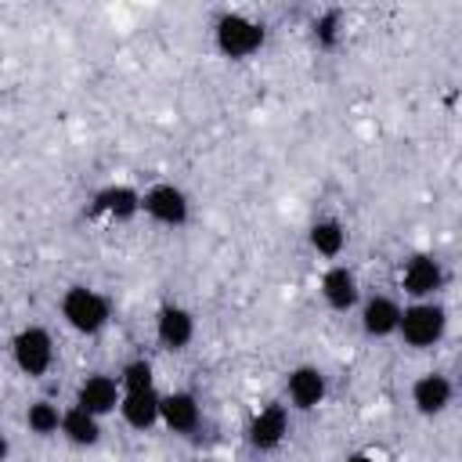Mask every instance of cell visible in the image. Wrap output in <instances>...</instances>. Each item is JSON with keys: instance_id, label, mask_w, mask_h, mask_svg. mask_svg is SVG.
Masks as SVG:
<instances>
[{"instance_id": "cell-1", "label": "cell", "mask_w": 462, "mask_h": 462, "mask_svg": "<svg viewBox=\"0 0 462 462\" xmlns=\"http://www.w3.org/2000/svg\"><path fill=\"white\" fill-rule=\"evenodd\" d=\"M397 336L411 350H433L448 336V307L440 300H408V303H401Z\"/></svg>"}, {"instance_id": "cell-2", "label": "cell", "mask_w": 462, "mask_h": 462, "mask_svg": "<svg viewBox=\"0 0 462 462\" xmlns=\"http://www.w3.org/2000/svg\"><path fill=\"white\" fill-rule=\"evenodd\" d=\"M267 43L263 22L249 18L245 11H220L213 22V47L227 61H245Z\"/></svg>"}, {"instance_id": "cell-3", "label": "cell", "mask_w": 462, "mask_h": 462, "mask_svg": "<svg viewBox=\"0 0 462 462\" xmlns=\"http://www.w3.org/2000/svg\"><path fill=\"white\" fill-rule=\"evenodd\" d=\"M58 310L76 336H101L112 321V303L94 285H69L58 300Z\"/></svg>"}, {"instance_id": "cell-4", "label": "cell", "mask_w": 462, "mask_h": 462, "mask_svg": "<svg viewBox=\"0 0 462 462\" xmlns=\"http://www.w3.org/2000/svg\"><path fill=\"white\" fill-rule=\"evenodd\" d=\"M11 361L25 379H43L54 368V336L43 325H22L11 336Z\"/></svg>"}, {"instance_id": "cell-5", "label": "cell", "mask_w": 462, "mask_h": 462, "mask_svg": "<svg viewBox=\"0 0 462 462\" xmlns=\"http://www.w3.org/2000/svg\"><path fill=\"white\" fill-rule=\"evenodd\" d=\"M141 213H144L152 224L177 231V227H184V224L191 220V199H188V191H184L180 184H173V180H155V184H148V188L141 191Z\"/></svg>"}, {"instance_id": "cell-6", "label": "cell", "mask_w": 462, "mask_h": 462, "mask_svg": "<svg viewBox=\"0 0 462 462\" xmlns=\"http://www.w3.org/2000/svg\"><path fill=\"white\" fill-rule=\"evenodd\" d=\"M397 285L408 300H437L440 289L448 285V267L440 256L433 253H411L404 263H401V274H397Z\"/></svg>"}, {"instance_id": "cell-7", "label": "cell", "mask_w": 462, "mask_h": 462, "mask_svg": "<svg viewBox=\"0 0 462 462\" xmlns=\"http://www.w3.org/2000/svg\"><path fill=\"white\" fill-rule=\"evenodd\" d=\"M289 437V404L285 401H267L263 408L253 411L249 426H245V444L260 455H271L285 444Z\"/></svg>"}, {"instance_id": "cell-8", "label": "cell", "mask_w": 462, "mask_h": 462, "mask_svg": "<svg viewBox=\"0 0 462 462\" xmlns=\"http://www.w3.org/2000/svg\"><path fill=\"white\" fill-rule=\"evenodd\" d=\"M318 292H321V300H325V307L328 310H336V314H350V310H357V303H361V278H357V271L350 267V263H328L325 271H321V282H318Z\"/></svg>"}, {"instance_id": "cell-9", "label": "cell", "mask_w": 462, "mask_h": 462, "mask_svg": "<svg viewBox=\"0 0 462 462\" xmlns=\"http://www.w3.org/2000/svg\"><path fill=\"white\" fill-rule=\"evenodd\" d=\"M90 213L108 220V224H130L141 217V191L134 184H123V180H112L105 188L94 191L90 199Z\"/></svg>"}, {"instance_id": "cell-10", "label": "cell", "mask_w": 462, "mask_h": 462, "mask_svg": "<svg viewBox=\"0 0 462 462\" xmlns=\"http://www.w3.org/2000/svg\"><path fill=\"white\" fill-rule=\"evenodd\" d=\"M328 397V375L318 365H296L285 375V404L296 411H314Z\"/></svg>"}, {"instance_id": "cell-11", "label": "cell", "mask_w": 462, "mask_h": 462, "mask_svg": "<svg viewBox=\"0 0 462 462\" xmlns=\"http://www.w3.org/2000/svg\"><path fill=\"white\" fill-rule=\"evenodd\" d=\"M159 426L173 437H191L202 426V401L191 390H170L159 397Z\"/></svg>"}, {"instance_id": "cell-12", "label": "cell", "mask_w": 462, "mask_h": 462, "mask_svg": "<svg viewBox=\"0 0 462 462\" xmlns=\"http://www.w3.org/2000/svg\"><path fill=\"white\" fill-rule=\"evenodd\" d=\"M357 321H361V332H365L368 339H390V336H397L401 300H397V296H386V292L361 296V303H357Z\"/></svg>"}, {"instance_id": "cell-13", "label": "cell", "mask_w": 462, "mask_h": 462, "mask_svg": "<svg viewBox=\"0 0 462 462\" xmlns=\"http://www.w3.org/2000/svg\"><path fill=\"white\" fill-rule=\"evenodd\" d=\"M119 397H123V390H119V379L116 375L90 372V375H83L76 383V401L72 404L83 408V411H90V415H97V419H105V415L119 411Z\"/></svg>"}, {"instance_id": "cell-14", "label": "cell", "mask_w": 462, "mask_h": 462, "mask_svg": "<svg viewBox=\"0 0 462 462\" xmlns=\"http://www.w3.org/2000/svg\"><path fill=\"white\" fill-rule=\"evenodd\" d=\"M408 397H411V408H415L422 419H437V415H444V411L451 408V401H455V383H451V375H444V372H422V375H415Z\"/></svg>"}, {"instance_id": "cell-15", "label": "cell", "mask_w": 462, "mask_h": 462, "mask_svg": "<svg viewBox=\"0 0 462 462\" xmlns=\"http://www.w3.org/2000/svg\"><path fill=\"white\" fill-rule=\"evenodd\" d=\"M155 339L170 354L188 350L191 339H195V314L184 303H162L155 310Z\"/></svg>"}, {"instance_id": "cell-16", "label": "cell", "mask_w": 462, "mask_h": 462, "mask_svg": "<svg viewBox=\"0 0 462 462\" xmlns=\"http://www.w3.org/2000/svg\"><path fill=\"white\" fill-rule=\"evenodd\" d=\"M159 390H134L119 397V419L134 430V433H148L159 426Z\"/></svg>"}, {"instance_id": "cell-17", "label": "cell", "mask_w": 462, "mask_h": 462, "mask_svg": "<svg viewBox=\"0 0 462 462\" xmlns=\"http://www.w3.org/2000/svg\"><path fill=\"white\" fill-rule=\"evenodd\" d=\"M350 235H346V224L339 217H318L310 227H307V245L321 256V260H339L343 249H346Z\"/></svg>"}, {"instance_id": "cell-18", "label": "cell", "mask_w": 462, "mask_h": 462, "mask_svg": "<svg viewBox=\"0 0 462 462\" xmlns=\"http://www.w3.org/2000/svg\"><path fill=\"white\" fill-rule=\"evenodd\" d=\"M61 440H69L72 448H97L101 444V419L69 404L61 408V430H58Z\"/></svg>"}, {"instance_id": "cell-19", "label": "cell", "mask_w": 462, "mask_h": 462, "mask_svg": "<svg viewBox=\"0 0 462 462\" xmlns=\"http://www.w3.org/2000/svg\"><path fill=\"white\" fill-rule=\"evenodd\" d=\"M25 430L32 437H40V440L58 437V430H61V404H54L51 397H36L25 408Z\"/></svg>"}, {"instance_id": "cell-20", "label": "cell", "mask_w": 462, "mask_h": 462, "mask_svg": "<svg viewBox=\"0 0 462 462\" xmlns=\"http://www.w3.org/2000/svg\"><path fill=\"white\" fill-rule=\"evenodd\" d=\"M343 29H346V18H343L339 7H325V11H318L314 22H310V36H314V43H318L321 51H336L339 40H343Z\"/></svg>"}, {"instance_id": "cell-21", "label": "cell", "mask_w": 462, "mask_h": 462, "mask_svg": "<svg viewBox=\"0 0 462 462\" xmlns=\"http://www.w3.org/2000/svg\"><path fill=\"white\" fill-rule=\"evenodd\" d=\"M119 390L123 393H134V390H155V365L148 357H130L123 368H119Z\"/></svg>"}, {"instance_id": "cell-22", "label": "cell", "mask_w": 462, "mask_h": 462, "mask_svg": "<svg viewBox=\"0 0 462 462\" xmlns=\"http://www.w3.org/2000/svg\"><path fill=\"white\" fill-rule=\"evenodd\" d=\"M343 462H379V458H375L372 451H350V455H346Z\"/></svg>"}, {"instance_id": "cell-23", "label": "cell", "mask_w": 462, "mask_h": 462, "mask_svg": "<svg viewBox=\"0 0 462 462\" xmlns=\"http://www.w3.org/2000/svg\"><path fill=\"white\" fill-rule=\"evenodd\" d=\"M7 455H11V440L0 433V462H7Z\"/></svg>"}, {"instance_id": "cell-24", "label": "cell", "mask_w": 462, "mask_h": 462, "mask_svg": "<svg viewBox=\"0 0 462 462\" xmlns=\"http://www.w3.org/2000/svg\"><path fill=\"white\" fill-rule=\"evenodd\" d=\"M202 462H213V458H202Z\"/></svg>"}]
</instances>
